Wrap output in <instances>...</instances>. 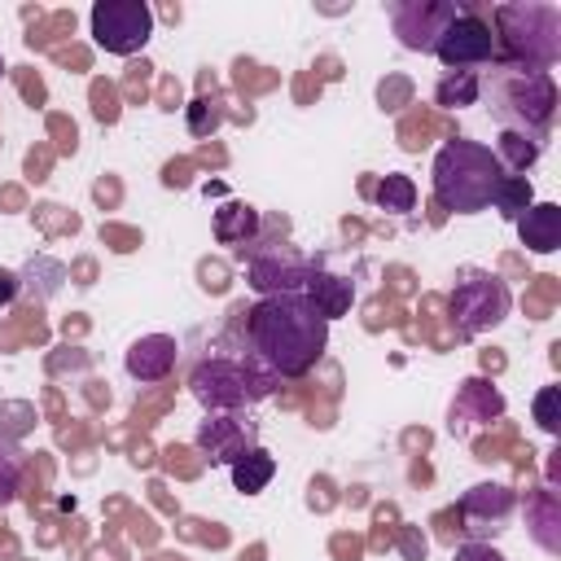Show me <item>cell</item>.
<instances>
[{"label": "cell", "mask_w": 561, "mask_h": 561, "mask_svg": "<svg viewBox=\"0 0 561 561\" xmlns=\"http://www.w3.org/2000/svg\"><path fill=\"white\" fill-rule=\"evenodd\" d=\"M513 307V294L508 285L486 272V267H460L456 272V285H451V298H447V311H451V324L473 337V333H486L495 329Z\"/></svg>", "instance_id": "cell-6"}, {"label": "cell", "mask_w": 561, "mask_h": 561, "mask_svg": "<svg viewBox=\"0 0 561 561\" xmlns=\"http://www.w3.org/2000/svg\"><path fill=\"white\" fill-rule=\"evenodd\" d=\"M526 530L548 557L561 552V500L552 486H535L526 495Z\"/></svg>", "instance_id": "cell-15"}, {"label": "cell", "mask_w": 561, "mask_h": 561, "mask_svg": "<svg viewBox=\"0 0 561 561\" xmlns=\"http://www.w3.org/2000/svg\"><path fill=\"white\" fill-rule=\"evenodd\" d=\"M386 13H390V26H394L403 48L434 53L438 35L460 13V4L456 0H394V4H386Z\"/></svg>", "instance_id": "cell-9"}, {"label": "cell", "mask_w": 561, "mask_h": 561, "mask_svg": "<svg viewBox=\"0 0 561 561\" xmlns=\"http://www.w3.org/2000/svg\"><path fill=\"white\" fill-rule=\"evenodd\" d=\"M495 44L504 48V61L548 70L561 57V9L548 0L495 4Z\"/></svg>", "instance_id": "cell-4"}, {"label": "cell", "mask_w": 561, "mask_h": 561, "mask_svg": "<svg viewBox=\"0 0 561 561\" xmlns=\"http://www.w3.org/2000/svg\"><path fill=\"white\" fill-rule=\"evenodd\" d=\"M276 386V373L267 364L250 359H228V355H210L188 373V390L206 412H241L259 399H267Z\"/></svg>", "instance_id": "cell-5"}, {"label": "cell", "mask_w": 561, "mask_h": 561, "mask_svg": "<svg viewBox=\"0 0 561 561\" xmlns=\"http://www.w3.org/2000/svg\"><path fill=\"white\" fill-rule=\"evenodd\" d=\"M22 491V451L13 443H0V504H13Z\"/></svg>", "instance_id": "cell-24"}, {"label": "cell", "mask_w": 561, "mask_h": 561, "mask_svg": "<svg viewBox=\"0 0 561 561\" xmlns=\"http://www.w3.org/2000/svg\"><path fill=\"white\" fill-rule=\"evenodd\" d=\"M451 561H504V552H495L491 543H482V539H469V543H460L456 548V557Z\"/></svg>", "instance_id": "cell-26"}, {"label": "cell", "mask_w": 561, "mask_h": 561, "mask_svg": "<svg viewBox=\"0 0 561 561\" xmlns=\"http://www.w3.org/2000/svg\"><path fill=\"white\" fill-rule=\"evenodd\" d=\"M302 294L324 311V320L346 316V311H351V302H355V285H351L346 276H333V272H320V267H311V276H307V285H302Z\"/></svg>", "instance_id": "cell-17"}, {"label": "cell", "mask_w": 561, "mask_h": 561, "mask_svg": "<svg viewBox=\"0 0 561 561\" xmlns=\"http://www.w3.org/2000/svg\"><path fill=\"white\" fill-rule=\"evenodd\" d=\"M504 416V394L486 381V377H465L460 381V390H456V399H451V434H473L478 425H491V421H500Z\"/></svg>", "instance_id": "cell-12"}, {"label": "cell", "mask_w": 561, "mask_h": 561, "mask_svg": "<svg viewBox=\"0 0 561 561\" xmlns=\"http://www.w3.org/2000/svg\"><path fill=\"white\" fill-rule=\"evenodd\" d=\"M434 197L443 210H456V215H478L491 206L495 197V184L508 175L491 145L482 140H469V136H456L447 140L438 153H434Z\"/></svg>", "instance_id": "cell-2"}, {"label": "cell", "mask_w": 561, "mask_h": 561, "mask_svg": "<svg viewBox=\"0 0 561 561\" xmlns=\"http://www.w3.org/2000/svg\"><path fill=\"white\" fill-rule=\"evenodd\" d=\"M311 259L298 254L294 245H254L250 250V263H245V280L259 298H272V294H302L307 276H311Z\"/></svg>", "instance_id": "cell-8"}, {"label": "cell", "mask_w": 561, "mask_h": 561, "mask_svg": "<svg viewBox=\"0 0 561 561\" xmlns=\"http://www.w3.org/2000/svg\"><path fill=\"white\" fill-rule=\"evenodd\" d=\"M495 162L504 167V171H513V175H522V171H530L535 162H539V153H543V140H535V136H522V131H500V140H495Z\"/></svg>", "instance_id": "cell-20"}, {"label": "cell", "mask_w": 561, "mask_h": 561, "mask_svg": "<svg viewBox=\"0 0 561 561\" xmlns=\"http://www.w3.org/2000/svg\"><path fill=\"white\" fill-rule=\"evenodd\" d=\"M228 473H232V486H237L241 495H259V491L276 478V456H272L267 447H245V451L228 465Z\"/></svg>", "instance_id": "cell-18"}, {"label": "cell", "mask_w": 561, "mask_h": 561, "mask_svg": "<svg viewBox=\"0 0 561 561\" xmlns=\"http://www.w3.org/2000/svg\"><path fill=\"white\" fill-rule=\"evenodd\" d=\"M403 548L416 557V552H425V543H416V535H403Z\"/></svg>", "instance_id": "cell-29"}, {"label": "cell", "mask_w": 561, "mask_h": 561, "mask_svg": "<svg viewBox=\"0 0 561 561\" xmlns=\"http://www.w3.org/2000/svg\"><path fill=\"white\" fill-rule=\"evenodd\" d=\"M557 399H561V390H557V386H543V390L535 394V421H539V430H543V434H557V430H561Z\"/></svg>", "instance_id": "cell-25"}, {"label": "cell", "mask_w": 561, "mask_h": 561, "mask_svg": "<svg viewBox=\"0 0 561 561\" xmlns=\"http://www.w3.org/2000/svg\"><path fill=\"white\" fill-rule=\"evenodd\" d=\"M513 224H517L522 245L535 254H552L561 245V206L557 202H530Z\"/></svg>", "instance_id": "cell-16"}, {"label": "cell", "mask_w": 561, "mask_h": 561, "mask_svg": "<svg viewBox=\"0 0 561 561\" xmlns=\"http://www.w3.org/2000/svg\"><path fill=\"white\" fill-rule=\"evenodd\" d=\"M245 337L276 377H302L329 346V320L307 294H272L245 311Z\"/></svg>", "instance_id": "cell-1"}, {"label": "cell", "mask_w": 561, "mask_h": 561, "mask_svg": "<svg viewBox=\"0 0 561 561\" xmlns=\"http://www.w3.org/2000/svg\"><path fill=\"white\" fill-rule=\"evenodd\" d=\"M215 237L224 245H254L259 237V210L245 202H228L215 210Z\"/></svg>", "instance_id": "cell-19"}, {"label": "cell", "mask_w": 561, "mask_h": 561, "mask_svg": "<svg viewBox=\"0 0 561 561\" xmlns=\"http://www.w3.org/2000/svg\"><path fill=\"white\" fill-rule=\"evenodd\" d=\"M491 114H495L500 131H522V136L543 140L552 118H557V83H552V75L500 61V70H491Z\"/></svg>", "instance_id": "cell-3"}, {"label": "cell", "mask_w": 561, "mask_h": 561, "mask_svg": "<svg viewBox=\"0 0 561 561\" xmlns=\"http://www.w3.org/2000/svg\"><path fill=\"white\" fill-rule=\"evenodd\" d=\"M18 289H22V276H18V272H9V267H0V307H4V302H13V298H18Z\"/></svg>", "instance_id": "cell-28"}, {"label": "cell", "mask_w": 561, "mask_h": 561, "mask_svg": "<svg viewBox=\"0 0 561 561\" xmlns=\"http://www.w3.org/2000/svg\"><path fill=\"white\" fill-rule=\"evenodd\" d=\"M478 96H482V79H478V70H447V75L438 79V88H434V101L447 105V110L478 105Z\"/></svg>", "instance_id": "cell-21"}, {"label": "cell", "mask_w": 561, "mask_h": 561, "mask_svg": "<svg viewBox=\"0 0 561 561\" xmlns=\"http://www.w3.org/2000/svg\"><path fill=\"white\" fill-rule=\"evenodd\" d=\"M206 105H210V101H193V118H188V123H193V131H197V136H202V131H215V123H219V118H215V110L206 114Z\"/></svg>", "instance_id": "cell-27"}, {"label": "cell", "mask_w": 561, "mask_h": 561, "mask_svg": "<svg viewBox=\"0 0 561 561\" xmlns=\"http://www.w3.org/2000/svg\"><path fill=\"white\" fill-rule=\"evenodd\" d=\"M530 202H535V188H530L526 175H504V180L495 184V197H491V206H495L504 219H517Z\"/></svg>", "instance_id": "cell-23"}, {"label": "cell", "mask_w": 561, "mask_h": 561, "mask_svg": "<svg viewBox=\"0 0 561 561\" xmlns=\"http://www.w3.org/2000/svg\"><path fill=\"white\" fill-rule=\"evenodd\" d=\"M0 79H4V57H0Z\"/></svg>", "instance_id": "cell-30"}, {"label": "cell", "mask_w": 561, "mask_h": 561, "mask_svg": "<svg viewBox=\"0 0 561 561\" xmlns=\"http://www.w3.org/2000/svg\"><path fill=\"white\" fill-rule=\"evenodd\" d=\"M434 53H438V61H443L447 70L486 66V61H495V35H491V26H486L478 13L460 9V13L447 22V31L438 35Z\"/></svg>", "instance_id": "cell-10"}, {"label": "cell", "mask_w": 561, "mask_h": 561, "mask_svg": "<svg viewBox=\"0 0 561 561\" xmlns=\"http://www.w3.org/2000/svg\"><path fill=\"white\" fill-rule=\"evenodd\" d=\"M193 443H197V451H202L210 465H232L245 447H254V443H250V425L237 421L232 412H206V421L197 425Z\"/></svg>", "instance_id": "cell-13"}, {"label": "cell", "mask_w": 561, "mask_h": 561, "mask_svg": "<svg viewBox=\"0 0 561 561\" xmlns=\"http://www.w3.org/2000/svg\"><path fill=\"white\" fill-rule=\"evenodd\" d=\"M460 517L469 522L465 530H473V535H500L504 526H508V517H513V508H517V495H513V486H504V482H478V486H469L465 495H460Z\"/></svg>", "instance_id": "cell-11"}, {"label": "cell", "mask_w": 561, "mask_h": 561, "mask_svg": "<svg viewBox=\"0 0 561 561\" xmlns=\"http://www.w3.org/2000/svg\"><path fill=\"white\" fill-rule=\"evenodd\" d=\"M175 355H180V346H175V337H171V333H145V337H136V342L127 346L123 368H127V377H131V381L149 386V381L171 377Z\"/></svg>", "instance_id": "cell-14"}, {"label": "cell", "mask_w": 561, "mask_h": 561, "mask_svg": "<svg viewBox=\"0 0 561 561\" xmlns=\"http://www.w3.org/2000/svg\"><path fill=\"white\" fill-rule=\"evenodd\" d=\"M373 202H377L381 210H390V215H408V210L416 206V184H412V175H403V171L381 175V180L373 184Z\"/></svg>", "instance_id": "cell-22"}, {"label": "cell", "mask_w": 561, "mask_h": 561, "mask_svg": "<svg viewBox=\"0 0 561 561\" xmlns=\"http://www.w3.org/2000/svg\"><path fill=\"white\" fill-rule=\"evenodd\" d=\"M92 39L96 48L114 53V57H136L145 53L149 35H153V9L140 0H96L92 13Z\"/></svg>", "instance_id": "cell-7"}]
</instances>
